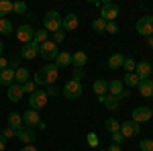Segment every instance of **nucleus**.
<instances>
[{
    "label": "nucleus",
    "mask_w": 153,
    "mask_h": 151,
    "mask_svg": "<svg viewBox=\"0 0 153 151\" xmlns=\"http://www.w3.org/2000/svg\"><path fill=\"white\" fill-rule=\"evenodd\" d=\"M139 133H141V127H139V123H135V121H125V123H120V135H123L125 139L137 137Z\"/></svg>",
    "instance_id": "9"
},
{
    "label": "nucleus",
    "mask_w": 153,
    "mask_h": 151,
    "mask_svg": "<svg viewBox=\"0 0 153 151\" xmlns=\"http://www.w3.org/2000/svg\"><path fill=\"white\" fill-rule=\"evenodd\" d=\"M63 39H65V31H63V29H59V31H55V33H53V39H51V41L57 45V43H61V41H63Z\"/></svg>",
    "instance_id": "37"
},
{
    "label": "nucleus",
    "mask_w": 153,
    "mask_h": 151,
    "mask_svg": "<svg viewBox=\"0 0 153 151\" xmlns=\"http://www.w3.org/2000/svg\"><path fill=\"white\" fill-rule=\"evenodd\" d=\"M123 68L127 70V74H131V71H135V68H137V61L133 57H125V63H123Z\"/></svg>",
    "instance_id": "35"
},
{
    "label": "nucleus",
    "mask_w": 153,
    "mask_h": 151,
    "mask_svg": "<svg viewBox=\"0 0 153 151\" xmlns=\"http://www.w3.org/2000/svg\"><path fill=\"white\" fill-rule=\"evenodd\" d=\"M123 63H125V55H120V53H114V55L108 57V68L110 70H120Z\"/></svg>",
    "instance_id": "26"
},
{
    "label": "nucleus",
    "mask_w": 153,
    "mask_h": 151,
    "mask_svg": "<svg viewBox=\"0 0 153 151\" xmlns=\"http://www.w3.org/2000/svg\"><path fill=\"white\" fill-rule=\"evenodd\" d=\"M33 41H35L37 45H43L45 41H49V33L45 29H39V31H35V39Z\"/></svg>",
    "instance_id": "30"
},
{
    "label": "nucleus",
    "mask_w": 153,
    "mask_h": 151,
    "mask_svg": "<svg viewBox=\"0 0 153 151\" xmlns=\"http://www.w3.org/2000/svg\"><path fill=\"white\" fill-rule=\"evenodd\" d=\"M21 151H39V149L35 145H25V147H21Z\"/></svg>",
    "instance_id": "47"
},
{
    "label": "nucleus",
    "mask_w": 153,
    "mask_h": 151,
    "mask_svg": "<svg viewBox=\"0 0 153 151\" xmlns=\"http://www.w3.org/2000/svg\"><path fill=\"white\" fill-rule=\"evenodd\" d=\"M16 139L21 141L23 145H33L37 139V133H35V129H31V127H21L19 131H16Z\"/></svg>",
    "instance_id": "8"
},
{
    "label": "nucleus",
    "mask_w": 153,
    "mask_h": 151,
    "mask_svg": "<svg viewBox=\"0 0 153 151\" xmlns=\"http://www.w3.org/2000/svg\"><path fill=\"white\" fill-rule=\"evenodd\" d=\"M57 68H65V65H71V53H68V51H59V55L55 57V61H53Z\"/></svg>",
    "instance_id": "24"
},
{
    "label": "nucleus",
    "mask_w": 153,
    "mask_h": 151,
    "mask_svg": "<svg viewBox=\"0 0 153 151\" xmlns=\"http://www.w3.org/2000/svg\"><path fill=\"white\" fill-rule=\"evenodd\" d=\"M137 88H139V94H141L143 98H151L153 96V80H149V78L147 80H141Z\"/></svg>",
    "instance_id": "16"
},
{
    "label": "nucleus",
    "mask_w": 153,
    "mask_h": 151,
    "mask_svg": "<svg viewBox=\"0 0 153 151\" xmlns=\"http://www.w3.org/2000/svg\"><path fill=\"white\" fill-rule=\"evenodd\" d=\"M135 74L139 76V80H147L151 76V63L145 59V61H139L137 68H135Z\"/></svg>",
    "instance_id": "15"
},
{
    "label": "nucleus",
    "mask_w": 153,
    "mask_h": 151,
    "mask_svg": "<svg viewBox=\"0 0 153 151\" xmlns=\"http://www.w3.org/2000/svg\"><path fill=\"white\" fill-rule=\"evenodd\" d=\"M106 129H108V131H110V135H112V133H117V131H120V123H118L117 118H106Z\"/></svg>",
    "instance_id": "32"
},
{
    "label": "nucleus",
    "mask_w": 153,
    "mask_h": 151,
    "mask_svg": "<svg viewBox=\"0 0 153 151\" xmlns=\"http://www.w3.org/2000/svg\"><path fill=\"white\" fill-rule=\"evenodd\" d=\"M47 100H49V96L45 90H35L31 94V98H29V106H31V110H41L47 104Z\"/></svg>",
    "instance_id": "5"
},
{
    "label": "nucleus",
    "mask_w": 153,
    "mask_h": 151,
    "mask_svg": "<svg viewBox=\"0 0 153 151\" xmlns=\"http://www.w3.org/2000/svg\"><path fill=\"white\" fill-rule=\"evenodd\" d=\"M14 33V25L8 19H0V35H12Z\"/></svg>",
    "instance_id": "27"
},
{
    "label": "nucleus",
    "mask_w": 153,
    "mask_h": 151,
    "mask_svg": "<svg viewBox=\"0 0 153 151\" xmlns=\"http://www.w3.org/2000/svg\"><path fill=\"white\" fill-rule=\"evenodd\" d=\"M37 55H39V45H37L35 41L23 45V49H21V57L23 59H35Z\"/></svg>",
    "instance_id": "12"
},
{
    "label": "nucleus",
    "mask_w": 153,
    "mask_h": 151,
    "mask_svg": "<svg viewBox=\"0 0 153 151\" xmlns=\"http://www.w3.org/2000/svg\"><path fill=\"white\" fill-rule=\"evenodd\" d=\"M61 92H63V96L68 100H78V98H82V94H84V86H82V82L71 78L70 82H65V86H63Z\"/></svg>",
    "instance_id": "2"
},
{
    "label": "nucleus",
    "mask_w": 153,
    "mask_h": 151,
    "mask_svg": "<svg viewBox=\"0 0 153 151\" xmlns=\"http://www.w3.org/2000/svg\"><path fill=\"white\" fill-rule=\"evenodd\" d=\"M86 63H88V55L84 53L82 49H80V51H76V53L71 55V65H74V68H84Z\"/></svg>",
    "instance_id": "21"
},
{
    "label": "nucleus",
    "mask_w": 153,
    "mask_h": 151,
    "mask_svg": "<svg viewBox=\"0 0 153 151\" xmlns=\"http://www.w3.org/2000/svg\"><path fill=\"white\" fill-rule=\"evenodd\" d=\"M12 12H16V14H25V12H27V2H23V0L12 2Z\"/></svg>",
    "instance_id": "34"
},
{
    "label": "nucleus",
    "mask_w": 153,
    "mask_h": 151,
    "mask_svg": "<svg viewBox=\"0 0 153 151\" xmlns=\"http://www.w3.org/2000/svg\"><path fill=\"white\" fill-rule=\"evenodd\" d=\"M4 149H6V139L0 135V151H4Z\"/></svg>",
    "instance_id": "49"
},
{
    "label": "nucleus",
    "mask_w": 153,
    "mask_h": 151,
    "mask_svg": "<svg viewBox=\"0 0 153 151\" xmlns=\"http://www.w3.org/2000/svg\"><path fill=\"white\" fill-rule=\"evenodd\" d=\"M16 39L21 41V43H31L33 39H35V29L31 27V25H21L19 29H16Z\"/></svg>",
    "instance_id": "10"
},
{
    "label": "nucleus",
    "mask_w": 153,
    "mask_h": 151,
    "mask_svg": "<svg viewBox=\"0 0 153 151\" xmlns=\"http://www.w3.org/2000/svg\"><path fill=\"white\" fill-rule=\"evenodd\" d=\"M43 70L47 71V78H49V86H53L55 82H57V76H59V68L55 63H47V65H43Z\"/></svg>",
    "instance_id": "20"
},
{
    "label": "nucleus",
    "mask_w": 153,
    "mask_h": 151,
    "mask_svg": "<svg viewBox=\"0 0 153 151\" xmlns=\"http://www.w3.org/2000/svg\"><path fill=\"white\" fill-rule=\"evenodd\" d=\"M84 76H86V71H84V68H74V80H82Z\"/></svg>",
    "instance_id": "41"
},
{
    "label": "nucleus",
    "mask_w": 153,
    "mask_h": 151,
    "mask_svg": "<svg viewBox=\"0 0 153 151\" xmlns=\"http://www.w3.org/2000/svg\"><path fill=\"white\" fill-rule=\"evenodd\" d=\"M153 118V112L149 106H137L133 112H131V121H135V123H147V121H151Z\"/></svg>",
    "instance_id": "7"
},
{
    "label": "nucleus",
    "mask_w": 153,
    "mask_h": 151,
    "mask_svg": "<svg viewBox=\"0 0 153 151\" xmlns=\"http://www.w3.org/2000/svg\"><path fill=\"white\" fill-rule=\"evenodd\" d=\"M104 106L108 108V110H117L118 106H120L118 96H104Z\"/></svg>",
    "instance_id": "29"
},
{
    "label": "nucleus",
    "mask_w": 153,
    "mask_h": 151,
    "mask_svg": "<svg viewBox=\"0 0 153 151\" xmlns=\"http://www.w3.org/2000/svg\"><path fill=\"white\" fill-rule=\"evenodd\" d=\"M129 96H131V92H129V90H125V92L118 96V100H125V98H129Z\"/></svg>",
    "instance_id": "50"
},
{
    "label": "nucleus",
    "mask_w": 153,
    "mask_h": 151,
    "mask_svg": "<svg viewBox=\"0 0 153 151\" xmlns=\"http://www.w3.org/2000/svg\"><path fill=\"white\" fill-rule=\"evenodd\" d=\"M33 82H35L37 86H49V78H47V71L43 70V68H39L35 71V76H33Z\"/></svg>",
    "instance_id": "25"
},
{
    "label": "nucleus",
    "mask_w": 153,
    "mask_h": 151,
    "mask_svg": "<svg viewBox=\"0 0 153 151\" xmlns=\"http://www.w3.org/2000/svg\"><path fill=\"white\" fill-rule=\"evenodd\" d=\"M0 135H2L4 139L8 141V139H12V137H16V131H14V129H10V127H6L4 131H2V133H0Z\"/></svg>",
    "instance_id": "39"
},
{
    "label": "nucleus",
    "mask_w": 153,
    "mask_h": 151,
    "mask_svg": "<svg viewBox=\"0 0 153 151\" xmlns=\"http://www.w3.org/2000/svg\"><path fill=\"white\" fill-rule=\"evenodd\" d=\"M106 151H123V147H120V145H117V143H112V145H110Z\"/></svg>",
    "instance_id": "46"
},
{
    "label": "nucleus",
    "mask_w": 153,
    "mask_h": 151,
    "mask_svg": "<svg viewBox=\"0 0 153 151\" xmlns=\"http://www.w3.org/2000/svg\"><path fill=\"white\" fill-rule=\"evenodd\" d=\"M78 25H80V19H78V14L70 12V14H65V16H63L61 29H63V31L68 33V31H76V29H78Z\"/></svg>",
    "instance_id": "13"
},
{
    "label": "nucleus",
    "mask_w": 153,
    "mask_h": 151,
    "mask_svg": "<svg viewBox=\"0 0 153 151\" xmlns=\"http://www.w3.org/2000/svg\"><path fill=\"white\" fill-rule=\"evenodd\" d=\"M8 68H10L12 71H16L19 68H21V65H19V61H16V59H12V61H8Z\"/></svg>",
    "instance_id": "43"
},
{
    "label": "nucleus",
    "mask_w": 153,
    "mask_h": 151,
    "mask_svg": "<svg viewBox=\"0 0 153 151\" xmlns=\"http://www.w3.org/2000/svg\"><path fill=\"white\" fill-rule=\"evenodd\" d=\"M23 115V125L25 127H31V129H35L39 123H41V116H39V110H27V112H21Z\"/></svg>",
    "instance_id": "11"
},
{
    "label": "nucleus",
    "mask_w": 153,
    "mask_h": 151,
    "mask_svg": "<svg viewBox=\"0 0 153 151\" xmlns=\"http://www.w3.org/2000/svg\"><path fill=\"white\" fill-rule=\"evenodd\" d=\"M106 33L117 35V33H118V25H117V23H106Z\"/></svg>",
    "instance_id": "40"
},
{
    "label": "nucleus",
    "mask_w": 153,
    "mask_h": 151,
    "mask_svg": "<svg viewBox=\"0 0 153 151\" xmlns=\"http://www.w3.org/2000/svg\"><path fill=\"white\" fill-rule=\"evenodd\" d=\"M92 90L98 98H104L106 92H108V80H96L94 86H92Z\"/></svg>",
    "instance_id": "19"
},
{
    "label": "nucleus",
    "mask_w": 153,
    "mask_h": 151,
    "mask_svg": "<svg viewBox=\"0 0 153 151\" xmlns=\"http://www.w3.org/2000/svg\"><path fill=\"white\" fill-rule=\"evenodd\" d=\"M61 23H63V16H61L57 10H49V12H45V16H43V29H45L47 33L59 31V29H61Z\"/></svg>",
    "instance_id": "1"
},
{
    "label": "nucleus",
    "mask_w": 153,
    "mask_h": 151,
    "mask_svg": "<svg viewBox=\"0 0 153 151\" xmlns=\"http://www.w3.org/2000/svg\"><path fill=\"white\" fill-rule=\"evenodd\" d=\"M118 10L120 8L114 2H102V6H100V19H104L106 23H117Z\"/></svg>",
    "instance_id": "4"
},
{
    "label": "nucleus",
    "mask_w": 153,
    "mask_h": 151,
    "mask_svg": "<svg viewBox=\"0 0 153 151\" xmlns=\"http://www.w3.org/2000/svg\"><path fill=\"white\" fill-rule=\"evenodd\" d=\"M108 92H110V96H120L125 92L123 80H108Z\"/></svg>",
    "instance_id": "18"
},
{
    "label": "nucleus",
    "mask_w": 153,
    "mask_h": 151,
    "mask_svg": "<svg viewBox=\"0 0 153 151\" xmlns=\"http://www.w3.org/2000/svg\"><path fill=\"white\" fill-rule=\"evenodd\" d=\"M125 141V137L120 135V131H117V133H112V143H117V145H120Z\"/></svg>",
    "instance_id": "42"
},
{
    "label": "nucleus",
    "mask_w": 153,
    "mask_h": 151,
    "mask_svg": "<svg viewBox=\"0 0 153 151\" xmlns=\"http://www.w3.org/2000/svg\"><path fill=\"white\" fill-rule=\"evenodd\" d=\"M35 90H37V84L33 80H29V82H25V84H23V92L25 94H33Z\"/></svg>",
    "instance_id": "36"
},
{
    "label": "nucleus",
    "mask_w": 153,
    "mask_h": 151,
    "mask_svg": "<svg viewBox=\"0 0 153 151\" xmlns=\"http://www.w3.org/2000/svg\"><path fill=\"white\" fill-rule=\"evenodd\" d=\"M6 123H8V127H10V129L19 131V129L23 127V115H21V112H8Z\"/></svg>",
    "instance_id": "17"
},
{
    "label": "nucleus",
    "mask_w": 153,
    "mask_h": 151,
    "mask_svg": "<svg viewBox=\"0 0 153 151\" xmlns=\"http://www.w3.org/2000/svg\"><path fill=\"white\" fill-rule=\"evenodd\" d=\"M8 12H12V2L10 0H0V19H4Z\"/></svg>",
    "instance_id": "31"
},
{
    "label": "nucleus",
    "mask_w": 153,
    "mask_h": 151,
    "mask_svg": "<svg viewBox=\"0 0 153 151\" xmlns=\"http://www.w3.org/2000/svg\"><path fill=\"white\" fill-rule=\"evenodd\" d=\"M6 68H8V59H6V57H0V71L6 70Z\"/></svg>",
    "instance_id": "45"
},
{
    "label": "nucleus",
    "mask_w": 153,
    "mask_h": 151,
    "mask_svg": "<svg viewBox=\"0 0 153 151\" xmlns=\"http://www.w3.org/2000/svg\"><path fill=\"white\" fill-rule=\"evenodd\" d=\"M151 112H153V108H151Z\"/></svg>",
    "instance_id": "53"
},
{
    "label": "nucleus",
    "mask_w": 153,
    "mask_h": 151,
    "mask_svg": "<svg viewBox=\"0 0 153 151\" xmlns=\"http://www.w3.org/2000/svg\"><path fill=\"white\" fill-rule=\"evenodd\" d=\"M57 94V88L55 86H49V90H47V96H55Z\"/></svg>",
    "instance_id": "48"
},
{
    "label": "nucleus",
    "mask_w": 153,
    "mask_h": 151,
    "mask_svg": "<svg viewBox=\"0 0 153 151\" xmlns=\"http://www.w3.org/2000/svg\"><path fill=\"white\" fill-rule=\"evenodd\" d=\"M88 143H90V145H96V143H98V137H96L94 133H90V135H88Z\"/></svg>",
    "instance_id": "44"
},
{
    "label": "nucleus",
    "mask_w": 153,
    "mask_h": 151,
    "mask_svg": "<svg viewBox=\"0 0 153 151\" xmlns=\"http://www.w3.org/2000/svg\"><path fill=\"white\" fill-rule=\"evenodd\" d=\"M147 43H149V45L153 47V37H147Z\"/></svg>",
    "instance_id": "52"
},
{
    "label": "nucleus",
    "mask_w": 153,
    "mask_h": 151,
    "mask_svg": "<svg viewBox=\"0 0 153 151\" xmlns=\"http://www.w3.org/2000/svg\"><path fill=\"white\" fill-rule=\"evenodd\" d=\"M6 96H8V100L10 102H21L23 100V86L21 84H12V86H8V90H6Z\"/></svg>",
    "instance_id": "14"
},
{
    "label": "nucleus",
    "mask_w": 153,
    "mask_h": 151,
    "mask_svg": "<svg viewBox=\"0 0 153 151\" xmlns=\"http://www.w3.org/2000/svg\"><path fill=\"white\" fill-rule=\"evenodd\" d=\"M29 80H31V74H29V70H27V68H23V65H21L19 70L14 71V84H21V86H23L25 82H29Z\"/></svg>",
    "instance_id": "23"
},
{
    "label": "nucleus",
    "mask_w": 153,
    "mask_h": 151,
    "mask_svg": "<svg viewBox=\"0 0 153 151\" xmlns=\"http://www.w3.org/2000/svg\"><path fill=\"white\" fill-rule=\"evenodd\" d=\"M139 76L135 74V71H131V74H125V78H123V84L125 86H131V88H135V86H139Z\"/></svg>",
    "instance_id": "28"
},
{
    "label": "nucleus",
    "mask_w": 153,
    "mask_h": 151,
    "mask_svg": "<svg viewBox=\"0 0 153 151\" xmlns=\"http://www.w3.org/2000/svg\"><path fill=\"white\" fill-rule=\"evenodd\" d=\"M39 55L45 59L47 63H53L55 57L59 55V49H57V45H55L53 41H45L43 45H39Z\"/></svg>",
    "instance_id": "3"
},
{
    "label": "nucleus",
    "mask_w": 153,
    "mask_h": 151,
    "mask_svg": "<svg viewBox=\"0 0 153 151\" xmlns=\"http://www.w3.org/2000/svg\"><path fill=\"white\" fill-rule=\"evenodd\" d=\"M2 51H4V43L0 41V57H2Z\"/></svg>",
    "instance_id": "51"
},
{
    "label": "nucleus",
    "mask_w": 153,
    "mask_h": 151,
    "mask_svg": "<svg viewBox=\"0 0 153 151\" xmlns=\"http://www.w3.org/2000/svg\"><path fill=\"white\" fill-rule=\"evenodd\" d=\"M0 84H2V86H6V88L14 84V71H12L10 68H6V70L0 71Z\"/></svg>",
    "instance_id": "22"
},
{
    "label": "nucleus",
    "mask_w": 153,
    "mask_h": 151,
    "mask_svg": "<svg viewBox=\"0 0 153 151\" xmlns=\"http://www.w3.org/2000/svg\"><path fill=\"white\" fill-rule=\"evenodd\" d=\"M92 29H94L96 33H104V31H106V21L98 16V19H96L94 23H92Z\"/></svg>",
    "instance_id": "33"
},
{
    "label": "nucleus",
    "mask_w": 153,
    "mask_h": 151,
    "mask_svg": "<svg viewBox=\"0 0 153 151\" xmlns=\"http://www.w3.org/2000/svg\"><path fill=\"white\" fill-rule=\"evenodd\" d=\"M139 149L141 151H153V141L151 139H143L139 143Z\"/></svg>",
    "instance_id": "38"
},
{
    "label": "nucleus",
    "mask_w": 153,
    "mask_h": 151,
    "mask_svg": "<svg viewBox=\"0 0 153 151\" xmlns=\"http://www.w3.org/2000/svg\"><path fill=\"white\" fill-rule=\"evenodd\" d=\"M135 29H137V33L143 37H153V16H141L137 25H135Z\"/></svg>",
    "instance_id": "6"
}]
</instances>
